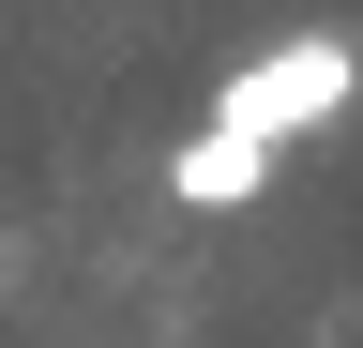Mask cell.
I'll use <instances>...</instances> for the list:
<instances>
[{"mask_svg":"<svg viewBox=\"0 0 363 348\" xmlns=\"http://www.w3.org/2000/svg\"><path fill=\"white\" fill-rule=\"evenodd\" d=\"M348 91H363V46H348V30H288V46H257V61L212 76V137H242V152L288 167V137L348 121Z\"/></svg>","mask_w":363,"mask_h":348,"instance_id":"6da1fadb","label":"cell"},{"mask_svg":"<svg viewBox=\"0 0 363 348\" xmlns=\"http://www.w3.org/2000/svg\"><path fill=\"white\" fill-rule=\"evenodd\" d=\"M167 197H182V212H242V197H272V152H242V137L197 121V137L167 152Z\"/></svg>","mask_w":363,"mask_h":348,"instance_id":"7a4b0ae2","label":"cell"}]
</instances>
